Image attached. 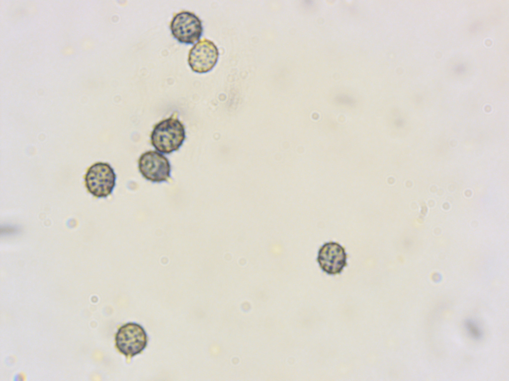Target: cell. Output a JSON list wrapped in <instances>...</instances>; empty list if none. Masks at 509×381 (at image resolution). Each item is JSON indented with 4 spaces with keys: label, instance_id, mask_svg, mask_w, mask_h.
<instances>
[{
    "label": "cell",
    "instance_id": "cell-6",
    "mask_svg": "<svg viewBox=\"0 0 509 381\" xmlns=\"http://www.w3.org/2000/svg\"><path fill=\"white\" fill-rule=\"evenodd\" d=\"M219 52L211 41L203 39L196 43L190 50L188 63L191 69L197 73L211 70L217 62Z\"/></svg>",
    "mask_w": 509,
    "mask_h": 381
},
{
    "label": "cell",
    "instance_id": "cell-1",
    "mask_svg": "<svg viewBox=\"0 0 509 381\" xmlns=\"http://www.w3.org/2000/svg\"><path fill=\"white\" fill-rule=\"evenodd\" d=\"M152 145L161 153L170 154L178 150L185 138V127L172 115L157 124L151 134Z\"/></svg>",
    "mask_w": 509,
    "mask_h": 381
},
{
    "label": "cell",
    "instance_id": "cell-2",
    "mask_svg": "<svg viewBox=\"0 0 509 381\" xmlns=\"http://www.w3.org/2000/svg\"><path fill=\"white\" fill-rule=\"evenodd\" d=\"M116 175L111 165L105 162H96L90 166L85 176L86 188L96 197H106L110 195L116 184Z\"/></svg>",
    "mask_w": 509,
    "mask_h": 381
},
{
    "label": "cell",
    "instance_id": "cell-4",
    "mask_svg": "<svg viewBox=\"0 0 509 381\" xmlns=\"http://www.w3.org/2000/svg\"><path fill=\"white\" fill-rule=\"evenodd\" d=\"M138 168L144 178L153 183L167 182L170 177V161L158 151L150 150L143 153L139 159Z\"/></svg>",
    "mask_w": 509,
    "mask_h": 381
},
{
    "label": "cell",
    "instance_id": "cell-7",
    "mask_svg": "<svg viewBox=\"0 0 509 381\" xmlns=\"http://www.w3.org/2000/svg\"><path fill=\"white\" fill-rule=\"evenodd\" d=\"M347 254L339 244L330 242L319 249L317 261L321 269L330 275L340 273L346 265Z\"/></svg>",
    "mask_w": 509,
    "mask_h": 381
},
{
    "label": "cell",
    "instance_id": "cell-8",
    "mask_svg": "<svg viewBox=\"0 0 509 381\" xmlns=\"http://www.w3.org/2000/svg\"><path fill=\"white\" fill-rule=\"evenodd\" d=\"M467 326L470 332L471 333V334L475 337H478L479 336L480 333L478 329L472 322H470L467 324Z\"/></svg>",
    "mask_w": 509,
    "mask_h": 381
},
{
    "label": "cell",
    "instance_id": "cell-3",
    "mask_svg": "<svg viewBox=\"0 0 509 381\" xmlns=\"http://www.w3.org/2000/svg\"><path fill=\"white\" fill-rule=\"evenodd\" d=\"M173 36L179 42L192 44L200 38L203 27L200 19L193 13L180 11L174 15L170 24Z\"/></svg>",
    "mask_w": 509,
    "mask_h": 381
},
{
    "label": "cell",
    "instance_id": "cell-5",
    "mask_svg": "<svg viewBox=\"0 0 509 381\" xmlns=\"http://www.w3.org/2000/svg\"><path fill=\"white\" fill-rule=\"evenodd\" d=\"M118 350L127 356L132 357L141 352L147 343V336L139 324L130 322L120 327L115 337Z\"/></svg>",
    "mask_w": 509,
    "mask_h": 381
}]
</instances>
